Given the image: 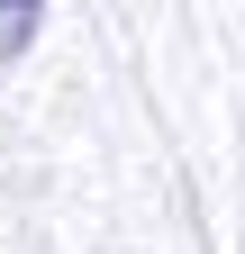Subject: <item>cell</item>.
<instances>
[{
  "instance_id": "1",
  "label": "cell",
  "mask_w": 245,
  "mask_h": 254,
  "mask_svg": "<svg viewBox=\"0 0 245 254\" xmlns=\"http://www.w3.org/2000/svg\"><path fill=\"white\" fill-rule=\"evenodd\" d=\"M37 18H46V0H0V64H9V55H27Z\"/></svg>"
}]
</instances>
